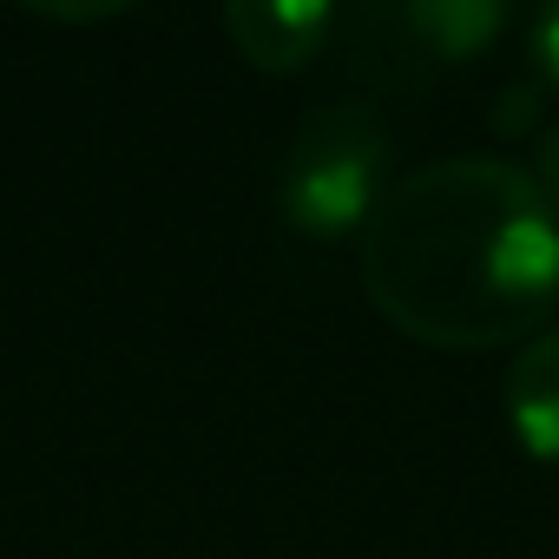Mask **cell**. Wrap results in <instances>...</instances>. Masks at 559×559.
<instances>
[{"mask_svg":"<svg viewBox=\"0 0 559 559\" xmlns=\"http://www.w3.org/2000/svg\"><path fill=\"white\" fill-rule=\"evenodd\" d=\"M369 304L428 349H507L559 310V211L507 158H435L362 230Z\"/></svg>","mask_w":559,"mask_h":559,"instance_id":"cell-1","label":"cell"},{"mask_svg":"<svg viewBox=\"0 0 559 559\" xmlns=\"http://www.w3.org/2000/svg\"><path fill=\"white\" fill-rule=\"evenodd\" d=\"M389 119L369 99H323L297 119L284 171H276V211L310 243H343L369 230L389 198Z\"/></svg>","mask_w":559,"mask_h":559,"instance_id":"cell-2","label":"cell"},{"mask_svg":"<svg viewBox=\"0 0 559 559\" xmlns=\"http://www.w3.org/2000/svg\"><path fill=\"white\" fill-rule=\"evenodd\" d=\"M376 21L389 27V47L376 53H395L389 80H415L421 67L474 60L507 27V8H493V0H415V8H382Z\"/></svg>","mask_w":559,"mask_h":559,"instance_id":"cell-3","label":"cell"},{"mask_svg":"<svg viewBox=\"0 0 559 559\" xmlns=\"http://www.w3.org/2000/svg\"><path fill=\"white\" fill-rule=\"evenodd\" d=\"M224 34H230V47L250 67L297 73V67H310L330 47L336 14L323 8V0H237V8H224Z\"/></svg>","mask_w":559,"mask_h":559,"instance_id":"cell-4","label":"cell"},{"mask_svg":"<svg viewBox=\"0 0 559 559\" xmlns=\"http://www.w3.org/2000/svg\"><path fill=\"white\" fill-rule=\"evenodd\" d=\"M500 402H507L513 441H520L533 461L559 467V330H552V323L513 349L507 382H500Z\"/></svg>","mask_w":559,"mask_h":559,"instance_id":"cell-5","label":"cell"},{"mask_svg":"<svg viewBox=\"0 0 559 559\" xmlns=\"http://www.w3.org/2000/svg\"><path fill=\"white\" fill-rule=\"evenodd\" d=\"M526 47H533L539 86H546V93H559V0H552V8L533 21V40H526Z\"/></svg>","mask_w":559,"mask_h":559,"instance_id":"cell-6","label":"cell"},{"mask_svg":"<svg viewBox=\"0 0 559 559\" xmlns=\"http://www.w3.org/2000/svg\"><path fill=\"white\" fill-rule=\"evenodd\" d=\"M533 178H539V191L552 198V211H559V119L552 126H539V145H533Z\"/></svg>","mask_w":559,"mask_h":559,"instance_id":"cell-7","label":"cell"}]
</instances>
